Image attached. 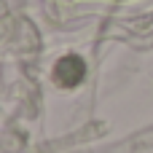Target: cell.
Segmentation results:
<instances>
[{"label":"cell","mask_w":153,"mask_h":153,"mask_svg":"<svg viewBox=\"0 0 153 153\" xmlns=\"http://www.w3.org/2000/svg\"><path fill=\"white\" fill-rule=\"evenodd\" d=\"M83 78H86V62L78 54H67L54 65V81L59 86H65V89L78 86Z\"/></svg>","instance_id":"6da1fadb"}]
</instances>
